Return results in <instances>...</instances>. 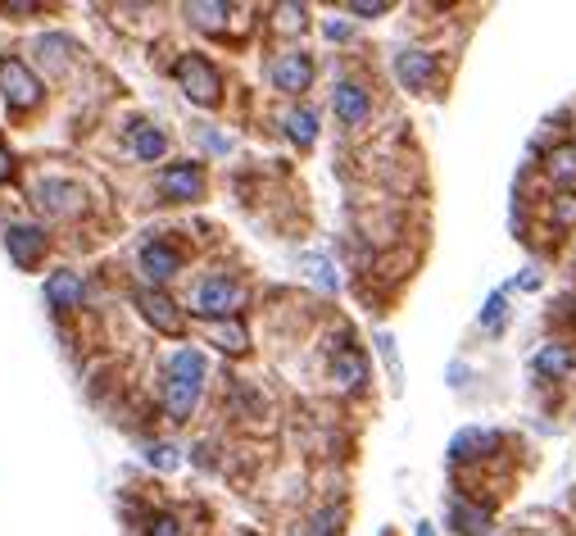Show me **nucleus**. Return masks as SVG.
<instances>
[{"mask_svg":"<svg viewBox=\"0 0 576 536\" xmlns=\"http://www.w3.org/2000/svg\"><path fill=\"white\" fill-rule=\"evenodd\" d=\"M150 536H182V527H177L173 514H155L150 518Z\"/></svg>","mask_w":576,"mask_h":536,"instance_id":"c756f323","label":"nucleus"},{"mask_svg":"<svg viewBox=\"0 0 576 536\" xmlns=\"http://www.w3.org/2000/svg\"><path fill=\"white\" fill-rule=\"evenodd\" d=\"M227 5L223 0H191V5H186V19L196 23V28H205V32H218L227 23Z\"/></svg>","mask_w":576,"mask_h":536,"instance_id":"aec40b11","label":"nucleus"},{"mask_svg":"<svg viewBox=\"0 0 576 536\" xmlns=\"http://www.w3.org/2000/svg\"><path fill=\"white\" fill-rule=\"evenodd\" d=\"M5 250H10V259L19 268H37L41 255H46V228H37V223H10L5 228Z\"/></svg>","mask_w":576,"mask_h":536,"instance_id":"423d86ee","label":"nucleus"},{"mask_svg":"<svg viewBox=\"0 0 576 536\" xmlns=\"http://www.w3.org/2000/svg\"><path fill=\"white\" fill-rule=\"evenodd\" d=\"M46 300H50L55 314H73V309H82V278H78V273H69V268L50 273V278H46Z\"/></svg>","mask_w":576,"mask_h":536,"instance_id":"9b49d317","label":"nucleus"},{"mask_svg":"<svg viewBox=\"0 0 576 536\" xmlns=\"http://www.w3.org/2000/svg\"><path fill=\"white\" fill-rule=\"evenodd\" d=\"M5 178H10V150L0 146V182H5Z\"/></svg>","mask_w":576,"mask_h":536,"instance_id":"72a5a7b5","label":"nucleus"},{"mask_svg":"<svg viewBox=\"0 0 576 536\" xmlns=\"http://www.w3.org/2000/svg\"><path fill=\"white\" fill-rule=\"evenodd\" d=\"M32 205L46 209L50 219H73L82 205H87V196H82L78 182H64V178H41L37 187H32Z\"/></svg>","mask_w":576,"mask_h":536,"instance_id":"7ed1b4c3","label":"nucleus"},{"mask_svg":"<svg viewBox=\"0 0 576 536\" xmlns=\"http://www.w3.org/2000/svg\"><path fill=\"white\" fill-rule=\"evenodd\" d=\"M391 5L386 0H350V14H359V19H377V14H386Z\"/></svg>","mask_w":576,"mask_h":536,"instance_id":"c85d7f7f","label":"nucleus"},{"mask_svg":"<svg viewBox=\"0 0 576 536\" xmlns=\"http://www.w3.org/2000/svg\"><path fill=\"white\" fill-rule=\"evenodd\" d=\"M304 268H309L313 282L323 291H336V278H332V268H327V259H304Z\"/></svg>","mask_w":576,"mask_h":536,"instance_id":"cd10ccee","label":"nucleus"},{"mask_svg":"<svg viewBox=\"0 0 576 536\" xmlns=\"http://www.w3.org/2000/svg\"><path fill=\"white\" fill-rule=\"evenodd\" d=\"M0 14H41V5H37V0H5Z\"/></svg>","mask_w":576,"mask_h":536,"instance_id":"2f4dec72","label":"nucleus"},{"mask_svg":"<svg viewBox=\"0 0 576 536\" xmlns=\"http://www.w3.org/2000/svg\"><path fill=\"white\" fill-rule=\"evenodd\" d=\"M327 37H332V41H341V37H350V28H345V23H327Z\"/></svg>","mask_w":576,"mask_h":536,"instance_id":"473e14b6","label":"nucleus"},{"mask_svg":"<svg viewBox=\"0 0 576 536\" xmlns=\"http://www.w3.org/2000/svg\"><path fill=\"white\" fill-rule=\"evenodd\" d=\"M531 364H536L540 378H567L576 359H572V350H567V346H545L536 359H531Z\"/></svg>","mask_w":576,"mask_h":536,"instance_id":"412c9836","label":"nucleus"},{"mask_svg":"<svg viewBox=\"0 0 576 536\" xmlns=\"http://www.w3.org/2000/svg\"><path fill=\"white\" fill-rule=\"evenodd\" d=\"M164 150H168V137L159 128H150V123H137V128H132V155L137 159L155 164V159H164Z\"/></svg>","mask_w":576,"mask_h":536,"instance_id":"dca6fc26","label":"nucleus"},{"mask_svg":"<svg viewBox=\"0 0 576 536\" xmlns=\"http://www.w3.org/2000/svg\"><path fill=\"white\" fill-rule=\"evenodd\" d=\"M150 464H159V468H177V450H173V446H150Z\"/></svg>","mask_w":576,"mask_h":536,"instance_id":"7c9ffc66","label":"nucleus"},{"mask_svg":"<svg viewBox=\"0 0 576 536\" xmlns=\"http://www.w3.org/2000/svg\"><path fill=\"white\" fill-rule=\"evenodd\" d=\"M0 91H5V105L10 110H32L41 100V82H37V73L28 69L23 60H0Z\"/></svg>","mask_w":576,"mask_h":536,"instance_id":"39448f33","label":"nucleus"},{"mask_svg":"<svg viewBox=\"0 0 576 536\" xmlns=\"http://www.w3.org/2000/svg\"><path fill=\"white\" fill-rule=\"evenodd\" d=\"M309 536H341V514L336 509H318L309 523Z\"/></svg>","mask_w":576,"mask_h":536,"instance_id":"a878e982","label":"nucleus"},{"mask_svg":"<svg viewBox=\"0 0 576 536\" xmlns=\"http://www.w3.org/2000/svg\"><path fill=\"white\" fill-rule=\"evenodd\" d=\"M286 137H291L295 146H313V141H318V114H313V110H291V114H286Z\"/></svg>","mask_w":576,"mask_h":536,"instance_id":"4be33fe9","label":"nucleus"},{"mask_svg":"<svg viewBox=\"0 0 576 536\" xmlns=\"http://www.w3.org/2000/svg\"><path fill=\"white\" fill-rule=\"evenodd\" d=\"M549 219H554L558 228H576V191H558V196L549 200Z\"/></svg>","mask_w":576,"mask_h":536,"instance_id":"5701e85b","label":"nucleus"},{"mask_svg":"<svg viewBox=\"0 0 576 536\" xmlns=\"http://www.w3.org/2000/svg\"><path fill=\"white\" fill-rule=\"evenodd\" d=\"M137 264H141V273H146L150 282H168L177 268H182V259H177V250L164 246V241H146L141 255H137Z\"/></svg>","mask_w":576,"mask_h":536,"instance_id":"ddd939ff","label":"nucleus"},{"mask_svg":"<svg viewBox=\"0 0 576 536\" xmlns=\"http://www.w3.org/2000/svg\"><path fill=\"white\" fill-rule=\"evenodd\" d=\"M395 78L404 91H427V82L436 78V55L427 50H400L395 55Z\"/></svg>","mask_w":576,"mask_h":536,"instance_id":"1a4fd4ad","label":"nucleus"},{"mask_svg":"<svg viewBox=\"0 0 576 536\" xmlns=\"http://www.w3.org/2000/svg\"><path fill=\"white\" fill-rule=\"evenodd\" d=\"M209 341H214L223 355H245V350H250V332H245L236 318H227V323H214V328H209Z\"/></svg>","mask_w":576,"mask_h":536,"instance_id":"f3484780","label":"nucleus"},{"mask_svg":"<svg viewBox=\"0 0 576 536\" xmlns=\"http://www.w3.org/2000/svg\"><path fill=\"white\" fill-rule=\"evenodd\" d=\"M418 536H431V527H427V523H422V527H418Z\"/></svg>","mask_w":576,"mask_h":536,"instance_id":"f704fd0d","label":"nucleus"},{"mask_svg":"<svg viewBox=\"0 0 576 536\" xmlns=\"http://www.w3.org/2000/svg\"><path fill=\"white\" fill-rule=\"evenodd\" d=\"M499 450V432H481V427H463L459 437L450 441V459L454 464H468V459H486Z\"/></svg>","mask_w":576,"mask_h":536,"instance_id":"f8f14e48","label":"nucleus"},{"mask_svg":"<svg viewBox=\"0 0 576 536\" xmlns=\"http://www.w3.org/2000/svg\"><path fill=\"white\" fill-rule=\"evenodd\" d=\"M450 523H454V532H459V536H481L490 527V514H486V509H477V505H468V500H454Z\"/></svg>","mask_w":576,"mask_h":536,"instance_id":"a211bd4d","label":"nucleus"},{"mask_svg":"<svg viewBox=\"0 0 576 536\" xmlns=\"http://www.w3.org/2000/svg\"><path fill=\"white\" fill-rule=\"evenodd\" d=\"M191 305H196L200 318H236L245 309V287L232 278H205Z\"/></svg>","mask_w":576,"mask_h":536,"instance_id":"f03ea898","label":"nucleus"},{"mask_svg":"<svg viewBox=\"0 0 576 536\" xmlns=\"http://www.w3.org/2000/svg\"><path fill=\"white\" fill-rule=\"evenodd\" d=\"M549 173H554V178H576V146H558L554 155H549Z\"/></svg>","mask_w":576,"mask_h":536,"instance_id":"b1692460","label":"nucleus"},{"mask_svg":"<svg viewBox=\"0 0 576 536\" xmlns=\"http://www.w3.org/2000/svg\"><path fill=\"white\" fill-rule=\"evenodd\" d=\"M137 309H141V318H146L150 328L168 332V337H177V332H182V309H177L159 287H141L137 291Z\"/></svg>","mask_w":576,"mask_h":536,"instance_id":"0eeeda50","label":"nucleus"},{"mask_svg":"<svg viewBox=\"0 0 576 536\" xmlns=\"http://www.w3.org/2000/svg\"><path fill=\"white\" fill-rule=\"evenodd\" d=\"M504 318H508L504 296H490L486 309H481V328H486V332H499V328H504Z\"/></svg>","mask_w":576,"mask_h":536,"instance_id":"393cba45","label":"nucleus"},{"mask_svg":"<svg viewBox=\"0 0 576 536\" xmlns=\"http://www.w3.org/2000/svg\"><path fill=\"white\" fill-rule=\"evenodd\" d=\"M173 78L196 105H218V96H223V78H218V69L205 55H182V60L173 64Z\"/></svg>","mask_w":576,"mask_h":536,"instance_id":"f257e3e1","label":"nucleus"},{"mask_svg":"<svg viewBox=\"0 0 576 536\" xmlns=\"http://www.w3.org/2000/svg\"><path fill=\"white\" fill-rule=\"evenodd\" d=\"M332 382L341 391H359L363 382H368V359H363L359 350H350V346L336 350L332 355Z\"/></svg>","mask_w":576,"mask_h":536,"instance_id":"4468645a","label":"nucleus"},{"mask_svg":"<svg viewBox=\"0 0 576 536\" xmlns=\"http://www.w3.org/2000/svg\"><path fill=\"white\" fill-rule=\"evenodd\" d=\"M196 400H200L196 382H182V378H168L164 382V405H168V414H173V423H186V418H191V409H196Z\"/></svg>","mask_w":576,"mask_h":536,"instance_id":"2eb2a0df","label":"nucleus"},{"mask_svg":"<svg viewBox=\"0 0 576 536\" xmlns=\"http://www.w3.org/2000/svg\"><path fill=\"white\" fill-rule=\"evenodd\" d=\"M155 187H159V196L173 200V205L200 200V196H205V169H200V164H191V159H182V164H168V169H159Z\"/></svg>","mask_w":576,"mask_h":536,"instance_id":"20e7f679","label":"nucleus"},{"mask_svg":"<svg viewBox=\"0 0 576 536\" xmlns=\"http://www.w3.org/2000/svg\"><path fill=\"white\" fill-rule=\"evenodd\" d=\"M277 28L282 32L304 28V5H277Z\"/></svg>","mask_w":576,"mask_h":536,"instance_id":"bb28decb","label":"nucleus"},{"mask_svg":"<svg viewBox=\"0 0 576 536\" xmlns=\"http://www.w3.org/2000/svg\"><path fill=\"white\" fill-rule=\"evenodd\" d=\"M332 110H336V119H341V123L359 128V123L372 114V100H368V91H363L359 82H336V91H332Z\"/></svg>","mask_w":576,"mask_h":536,"instance_id":"9d476101","label":"nucleus"},{"mask_svg":"<svg viewBox=\"0 0 576 536\" xmlns=\"http://www.w3.org/2000/svg\"><path fill=\"white\" fill-rule=\"evenodd\" d=\"M168 378H182V382H205V355L191 346H182L173 359H168Z\"/></svg>","mask_w":576,"mask_h":536,"instance_id":"6ab92c4d","label":"nucleus"},{"mask_svg":"<svg viewBox=\"0 0 576 536\" xmlns=\"http://www.w3.org/2000/svg\"><path fill=\"white\" fill-rule=\"evenodd\" d=\"M309 82H313V60L304 55V50H291V55H282V60L273 64V87L286 91V96L309 91Z\"/></svg>","mask_w":576,"mask_h":536,"instance_id":"6e6552de","label":"nucleus"}]
</instances>
